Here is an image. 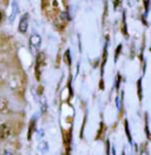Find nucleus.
I'll return each instance as SVG.
<instances>
[{
	"label": "nucleus",
	"instance_id": "obj_1",
	"mask_svg": "<svg viewBox=\"0 0 151 155\" xmlns=\"http://www.w3.org/2000/svg\"><path fill=\"white\" fill-rule=\"evenodd\" d=\"M12 128L8 123H2L0 124V140H6L11 136Z\"/></svg>",
	"mask_w": 151,
	"mask_h": 155
},
{
	"label": "nucleus",
	"instance_id": "obj_2",
	"mask_svg": "<svg viewBox=\"0 0 151 155\" xmlns=\"http://www.w3.org/2000/svg\"><path fill=\"white\" fill-rule=\"evenodd\" d=\"M28 27V14H24L19 21V31L21 33H25Z\"/></svg>",
	"mask_w": 151,
	"mask_h": 155
},
{
	"label": "nucleus",
	"instance_id": "obj_3",
	"mask_svg": "<svg viewBox=\"0 0 151 155\" xmlns=\"http://www.w3.org/2000/svg\"><path fill=\"white\" fill-rule=\"evenodd\" d=\"M30 43H31L32 46L39 48V45H40V43H41V39H40V37H39L38 35H32V37L30 39Z\"/></svg>",
	"mask_w": 151,
	"mask_h": 155
},
{
	"label": "nucleus",
	"instance_id": "obj_4",
	"mask_svg": "<svg viewBox=\"0 0 151 155\" xmlns=\"http://www.w3.org/2000/svg\"><path fill=\"white\" fill-rule=\"evenodd\" d=\"M7 107H8V101L5 97L0 96V113H4L7 109Z\"/></svg>",
	"mask_w": 151,
	"mask_h": 155
},
{
	"label": "nucleus",
	"instance_id": "obj_5",
	"mask_svg": "<svg viewBox=\"0 0 151 155\" xmlns=\"http://www.w3.org/2000/svg\"><path fill=\"white\" fill-rule=\"evenodd\" d=\"M137 92H138V100L139 101H142V98H143V95H142V78H139L138 82H137Z\"/></svg>",
	"mask_w": 151,
	"mask_h": 155
},
{
	"label": "nucleus",
	"instance_id": "obj_6",
	"mask_svg": "<svg viewBox=\"0 0 151 155\" xmlns=\"http://www.w3.org/2000/svg\"><path fill=\"white\" fill-rule=\"evenodd\" d=\"M124 126H125V133H126V136H127V139H129V142L132 143V137H131L130 129H129V123H127V121H126V120H125V123H124Z\"/></svg>",
	"mask_w": 151,
	"mask_h": 155
},
{
	"label": "nucleus",
	"instance_id": "obj_7",
	"mask_svg": "<svg viewBox=\"0 0 151 155\" xmlns=\"http://www.w3.org/2000/svg\"><path fill=\"white\" fill-rule=\"evenodd\" d=\"M120 50H122V45L119 44V45H118V48H117V50H116V57H114V59H116V61L118 59V56H119V53H120Z\"/></svg>",
	"mask_w": 151,
	"mask_h": 155
},
{
	"label": "nucleus",
	"instance_id": "obj_8",
	"mask_svg": "<svg viewBox=\"0 0 151 155\" xmlns=\"http://www.w3.org/2000/svg\"><path fill=\"white\" fill-rule=\"evenodd\" d=\"M2 155H14V154H13L11 150H5V152L2 153Z\"/></svg>",
	"mask_w": 151,
	"mask_h": 155
},
{
	"label": "nucleus",
	"instance_id": "obj_9",
	"mask_svg": "<svg viewBox=\"0 0 151 155\" xmlns=\"http://www.w3.org/2000/svg\"><path fill=\"white\" fill-rule=\"evenodd\" d=\"M2 19H4V14H2V13L0 12V23L2 21Z\"/></svg>",
	"mask_w": 151,
	"mask_h": 155
},
{
	"label": "nucleus",
	"instance_id": "obj_10",
	"mask_svg": "<svg viewBox=\"0 0 151 155\" xmlns=\"http://www.w3.org/2000/svg\"><path fill=\"white\" fill-rule=\"evenodd\" d=\"M122 155H125V154H124V152H123V153H122Z\"/></svg>",
	"mask_w": 151,
	"mask_h": 155
}]
</instances>
